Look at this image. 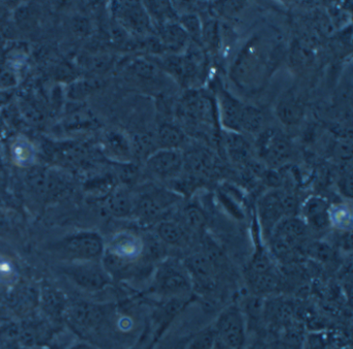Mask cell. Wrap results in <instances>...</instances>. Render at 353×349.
<instances>
[{"label":"cell","instance_id":"14","mask_svg":"<svg viewBox=\"0 0 353 349\" xmlns=\"http://www.w3.org/2000/svg\"><path fill=\"white\" fill-rule=\"evenodd\" d=\"M220 101L223 123L229 129L239 130V118L243 105L225 91L220 93Z\"/></svg>","mask_w":353,"mask_h":349},{"label":"cell","instance_id":"7","mask_svg":"<svg viewBox=\"0 0 353 349\" xmlns=\"http://www.w3.org/2000/svg\"><path fill=\"white\" fill-rule=\"evenodd\" d=\"M263 58L257 45H250L243 50L233 64V78L241 86H252L263 70Z\"/></svg>","mask_w":353,"mask_h":349},{"label":"cell","instance_id":"18","mask_svg":"<svg viewBox=\"0 0 353 349\" xmlns=\"http://www.w3.org/2000/svg\"><path fill=\"white\" fill-rule=\"evenodd\" d=\"M185 140V134L177 126L163 124L159 128L157 142L161 149H179Z\"/></svg>","mask_w":353,"mask_h":349},{"label":"cell","instance_id":"17","mask_svg":"<svg viewBox=\"0 0 353 349\" xmlns=\"http://www.w3.org/2000/svg\"><path fill=\"white\" fill-rule=\"evenodd\" d=\"M194 177H208L212 171V160L206 153L192 152L187 157L183 156V167Z\"/></svg>","mask_w":353,"mask_h":349},{"label":"cell","instance_id":"3","mask_svg":"<svg viewBox=\"0 0 353 349\" xmlns=\"http://www.w3.org/2000/svg\"><path fill=\"white\" fill-rule=\"evenodd\" d=\"M183 264L191 278L193 290L212 293L216 285V268L203 251L194 252L183 260Z\"/></svg>","mask_w":353,"mask_h":349},{"label":"cell","instance_id":"25","mask_svg":"<svg viewBox=\"0 0 353 349\" xmlns=\"http://www.w3.org/2000/svg\"><path fill=\"white\" fill-rule=\"evenodd\" d=\"M131 68L137 76L144 78H154L159 72V67L154 62L143 58L136 59L132 64Z\"/></svg>","mask_w":353,"mask_h":349},{"label":"cell","instance_id":"13","mask_svg":"<svg viewBox=\"0 0 353 349\" xmlns=\"http://www.w3.org/2000/svg\"><path fill=\"white\" fill-rule=\"evenodd\" d=\"M245 275L250 288L259 297L265 293H272L280 285V277L274 268L262 272H245Z\"/></svg>","mask_w":353,"mask_h":349},{"label":"cell","instance_id":"4","mask_svg":"<svg viewBox=\"0 0 353 349\" xmlns=\"http://www.w3.org/2000/svg\"><path fill=\"white\" fill-rule=\"evenodd\" d=\"M262 158L270 167H280L288 162L292 155V147L288 138L274 129H268L258 140Z\"/></svg>","mask_w":353,"mask_h":349},{"label":"cell","instance_id":"11","mask_svg":"<svg viewBox=\"0 0 353 349\" xmlns=\"http://www.w3.org/2000/svg\"><path fill=\"white\" fill-rule=\"evenodd\" d=\"M191 235L179 221L162 220L157 226L159 241L168 247H185L189 245Z\"/></svg>","mask_w":353,"mask_h":349},{"label":"cell","instance_id":"6","mask_svg":"<svg viewBox=\"0 0 353 349\" xmlns=\"http://www.w3.org/2000/svg\"><path fill=\"white\" fill-rule=\"evenodd\" d=\"M146 165L159 179H175L183 171V155L179 149H160L146 159Z\"/></svg>","mask_w":353,"mask_h":349},{"label":"cell","instance_id":"24","mask_svg":"<svg viewBox=\"0 0 353 349\" xmlns=\"http://www.w3.org/2000/svg\"><path fill=\"white\" fill-rule=\"evenodd\" d=\"M107 142H108L111 149L119 154L125 155V156L131 154V142L121 132H109L108 136H107Z\"/></svg>","mask_w":353,"mask_h":349},{"label":"cell","instance_id":"21","mask_svg":"<svg viewBox=\"0 0 353 349\" xmlns=\"http://www.w3.org/2000/svg\"><path fill=\"white\" fill-rule=\"evenodd\" d=\"M263 124V115L259 109L254 107H243L239 118V129L248 132H258Z\"/></svg>","mask_w":353,"mask_h":349},{"label":"cell","instance_id":"33","mask_svg":"<svg viewBox=\"0 0 353 349\" xmlns=\"http://www.w3.org/2000/svg\"><path fill=\"white\" fill-rule=\"evenodd\" d=\"M14 268L7 260L0 258V281L9 282L13 279Z\"/></svg>","mask_w":353,"mask_h":349},{"label":"cell","instance_id":"32","mask_svg":"<svg viewBox=\"0 0 353 349\" xmlns=\"http://www.w3.org/2000/svg\"><path fill=\"white\" fill-rule=\"evenodd\" d=\"M299 343L297 339H293L289 337L288 339L285 338L282 340L276 341L272 343L268 349H299Z\"/></svg>","mask_w":353,"mask_h":349},{"label":"cell","instance_id":"15","mask_svg":"<svg viewBox=\"0 0 353 349\" xmlns=\"http://www.w3.org/2000/svg\"><path fill=\"white\" fill-rule=\"evenodd\" d=\"M189 35L185 29L176 23H167L161 27V43L163 47L171 51H179L188 43Z\"/></svg>","mask_w":353,"mask_h":349},{"label":"cell","instance_id":"16","mask_svg":"<svg viewBox=\"0 0 353 349\" xmlns=\"http://www.w3.org/2000/svg\"><path fill=\"white\" fill-rule=\"evenodd\" d=\"M276 115L285 125H296L303 117V107L294 97L288 96L279 103Z\"/></svg>","mask_w":353,"mask_h":349},{"label":"cell","instance_id":"30","mask_svg":"<svg viewBox=\"0 0 353 349\" xmlns=\"http://www.w3.org/2000/svg\"><path fill=\"white\" fill-rule=\"evenodd\" d=\"M202 36L208 45H216L219 41V28L216 22H208L202 28Z\"/></svg>","mask_w":353,"mask_h":349},{"label":"cell","instance_id":"28","mask_svg":"<svg viewBox=\"0 0 353 349\" xmlns=\"http://www.w3.org/2000/svg\"><path fill=\"white\" fill-rule=\"evenodd\" d=\"M179 25L185 29L188 35H192V36L197 37V39L202 36L201 22H200L197 14H183L181 18V24Z\"/></svg>","mask_w":353,"mask_h":349},{"label":"cell","instance_id":"10","mask_svg":"<svg viewBox=\"0 0 353 349\" xmlns=\"http://www.w3.org/2000/svg\"><path fill=\"white\" fill-rule=\"evenodd\" d=\"M303 218L309 229L316 231H324L330 225V206L323 198L313 196L303 204Z\"/></svg>","mask_w":353,"mask_h":349},{"label":"cell","instance_id":"23","mask_svg":"<svg viewBox=\"0 0 353 349\" xmlns=\"http://www.w3.org/2000/svg\"><path fill=\"white\" fill-rule=\"evenodd\" d=\"M110 210L117 216H128L134 212V202L125 190H117L109 200Z\"/></svg>","mask_w":353,"mask_h":349},{"label":"cell","instance_id":"8","mask_svg":"<svg viewBox=\"0 0 353 349\" xmlns=\"http://www.w3.org/2000/svg\"><path fill=\"white\" fill-rule=\"evenodd\" d=\"M176 196L166 190L159 189L156 191L146 192L142 194L137 202H134V212L137 213L140 218L145 221H154L161 216L167 207L175 202Z\"/></svg>","mask_w":353,"mask_h":349},{"label":"cell","instance_id":"9","mask_svg":"<svg viewBox=\"0 0 353 349\" xmlns=\"http://www.w3.org/2000/svg\"><path fill=\"white\" fill-rule=\"evenodd\" d=\"M258 211L264 235L270 237L274 227L286 217L281 200L280 190H274L262 196L258 204Z\"/></svg>","mask_w":353,"mask_h":349},{"label":"cell","instance_id":"29","mask_svg":"<svg viewBox=\"0 0 353 349\" xmlns=\"http://www.w3.org/2000/svg\"><path fill=\"white\" fill-rule=\"evenodd\" d=\"M330 224L336 223V226L340 229H346L351 224V214L349 211L345 208H338L336 212H330Z\"/></svg>","mask_w":353,"mask_h":349},{"label":"cell","instance_id":"20","mask_svg":"<svg viewBox=\"0 0 353 349\" xmlns=\"http://www.w3.org/2000/svg\"><path fill=\"white\" fill-rule=\"evenodd\" d=\"M216 336L212 324L198 330L188 340L185 349H216Z\"/></svg>","mask_w":353,"mask_h":349},{"label":"cell","instance_id":"26","mask_svg":"<svg viewBox=\"0 0 353 349\" xmlns=\"http://www.w3.org/2000/svg\"><path fill=\"white\" fill-rule=\"evenodd\" d=\"M146 10H150V14L156 17L157 20L164 25L170 23L168 17L171 16L170 4L167 1H148L145 3Z\"/></svg>","mask_w":353,"mask_h":349},{"label":"cell","instance_id":"34","mask_svg":"<svg viewBox=\"0 0 353 349\" xmlns=\"http://www.w3.org/2000/svg\"><path fill=\"white\" fill-rule=\"evenodd\" d=\"M76 349H88V348H86V347H80V348H76Z\"/></svg>","mask_w":353,"mask_h":349},{"label":"cell","instance_id":"1","mask_svg":"<svg viewBox=\"0 0 353 349\" xmlns=\"http://www.w3.org/2000/svg\"><path fill=\"white\" fill-rule=\"evenodd\" d=\"M152 290L164 299H189L193 285L183 262L174 257L161 260L154 272Z\"/></svg>","mask_w":353,"mask_h":349},{"label":"cell","instance_id":"19","mask_svg":"<svg viewBox=\"0 0 353 349\" xmlns=\"http://www.w3.org/2000/svg\"><path fill=\"white\" fill-rule=\"evenodd\" d=\"M181 225L189 231L190 233H201L205 226L206 218L203 211L195 204H189L185 207L183 212Z\"/></svg>","mask_w":353,"mask_h":349},{"label":"cell","instance_id":"22","mask_svg":"<svg viewBox=\"0 0 353 349\" xmlns=\"http://www.w3.org/2000/svg\"><path fill=\"white\" fill-rule=\"evenodd\" d=\"M12 155L18 165H28L34 161L36 152L32 142H28V138L20 136L12 145Z\"/></svg>","mask_w":353,"mask_h":349},{"label":"cell","instance_id":"12","mask_svg":"<svg viewBox=\"0 0 353 349\" xmlns=\"http://www.w3.org/2000/svg\"><path fill=\"white\" fill-rule=\"evenodd\" d=\"M143 249L141 240L130 233L119 235L112 246L113 254L123 262L137 260L143 253Z\"/></svg>","mask_w":353,"mask_h":349},{"label":"cell","instance_id":"31","mask_svg":"<svg viewBox=\"0 0 353 349\" xmlns=\"http://www.w3.org/2000/svg\"><path fill=\"white\" fill-rule=\"evenodd\" d=\"M339 187L343 194L351 198L352 196V173H351V167H346L343 171L342 177L339 181Z\"/></svg>","mask_w":353,"mask_h":349},{"label":"cell","instance_id":"2","mask_svg":"<svg viewBox=\"0 0 353 349\" xmlns=\"http://www.w3.org/2000/svg\"><path fill=\"white\" fill-rule=\"evenodd\" d=\"M212 326L216 332V347L245 349L248 338L247 318L239 305L231 304L225 307Z\"/></svg>","mask_w":353,"mask_h":349},{"label":"cell","instance_id":"27","mask_svg":"<svg viewBox=\"0 0 353 349\" xmlns=\"http://www.w3.org/2000/svg\"><path fill=\"white\" fill-rule=\"evenodd\" d=\"M303 247H305V251L309 255L317 258L318 260L330 262L332 260V248L326 244L320 243V242H311V243L307 242Z\"/></svg>","mask_w":353,"mask_h":349},{"label":"cell","instance_id":"5","mask_svg":"<svg viewBox=\"0 0 353 349\" xmlns=\"http://www.w3.org/2000/svg\"><path fill=\"white\" fill-rule=\"evenodd\" d=\"M114 14L121 27L131 32L144 35L152 31V21L148 10L139 2L123 1L115 3Z\"/></svg>","mask_w":353,"mask_h":349}]
</instances>
